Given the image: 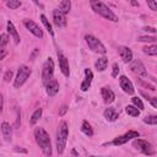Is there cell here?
I'll list each match as a JSON object with an SVG mask.
<instances>
[{
    "label": "cell",
    "mask_w": 157,
    "mask_h": 157,
    "mask_svg": "<svg viewBox=\"0 0 157 157\" xmlns=\"http://www.w3.org/2000/svg\"><path fill=\"white\" fill-rule=\"evenodd\" d=\"M34 139H36V142L38 144V146L40 147L43 155L47 157H50L53 151H52V142H50L49 134L43 128H36L34 129Z\"/></svg>",
    "instance_id": "1"
},
{
    "label": "cell",
    "mask_w": 157,
    "mask_h": 157,
    "mask_svg": "<svg viewBox=\"0 0 157 157\" xmlns=\"http://www.w3.org/2000/svg\"><path fill=\"white\" fill-rule=\"evenodd\" d=\"M90 4H91V7H92V10L96 12V13H98V15H101L102 17H104V18H107V20H109V21H113V22H118V16L104 4V2H102V1H98V0H91L90 1Z\"/></svg>",
    "instance_id": "2"
},
{
    "label": "cell",
    "mask_w": 157,
    "mask_h": 157,
    "mask_svg": "<svg viewBox=\"0 0 157 157\" xmlns=\"http://www.w3.org/2000/svg\"><path fill=\"white\" fill-rule=\"evenodd\" d=\"M69 136V128L65 121H61L59 124L58 131H56V151L59 155H61L66 147V141Z\"/></svg>",
    "instance_id": "3"
},
{
    "label": "cell",
    "mask_w": 157,
    "mask_h": 157,
    "mask_svg": "<svg viewBox=\"0 0 157 157\" xmlns=\"http://www.w3.org/2000/svg\"><path fill=\"white\" fill-rule=\"evenodd\" d=\"M85 39H86V43H87L88 48H90L92 52L98 53V54H105L107 49H105V47L103 45V43H102L98 38H96V37L92 36V34H87V36L85 37Z\"/></svg>",
    "instance_id": "4"
},
{
    "label": "cell",
    "mask_w": 157,
    "mask_h": 157,
    "mask_svg": "<svg viewBox=\"0 0 157 157\" xmlns=\"http://www.w3.org/2000/svg\"><path fill=\"white\" fill-rule=\"evenodd\" d=\"M31 72L32 71L27 65H21L18 67V70H17V75H16V78L13 81V87L15 88H20L27 81V78L29 77Z\"/></svg>",
    "instance_id": "5"
},
{
    "label": "cell",
    "mask_w": 157,
    "mask_h": 157,
    "mask_svg": "<svg viewBox=\"0 0 157 157\" xmlns=\"http://www.w3.org/2000/svg\"><path fill=\"white\" fill-rule=\"evenodd\" d=\"M132 147L136 148L139 152L146 155V156H151L155 153V150L152 147V145L146 141V140H142V139H134L132 141Z\"/></svg>",
    "instance_id": "6"
},
{
    "label": "cell",
    "mask_w": 157,
    "mask_h": 157,
    "mask_svg": "<svg viewBox=\"0 0 157 157\" xmlns=\"http://www.w3.org/2000/svg\"><path fill=\"white\" fill-rule=\"evenodd\" d=\"M53 75H54V61L52 58H48L42 69V81H43L44 86L50 80H53Z\"/></svg>",
    "instance_id": "7"
},
{
    "label": "cell",
    "mask_w": 157,
    "mask_h": 157,
    "mask_svg": "<svg viewBox=\"0 0 157 157\" xmlns=\"http://www.w3.org/2000/svg\"><path fill=\"white\" fill-rule=\"evenodd\" d=\"M139 136H140L139 131L130 130V131H128V132H125V134H123V135L115 137V139L112 141V145H114V146H120V145H124V144H126L128 141H130V140H132V139H139Z\"/></svg>",
    "instance_id": "8"
},
{
    "label": "cell",
    "mask_w": 157,
    "mask_h": 157,
    "mask_svg": "<svg viewBox=\"0 0 157 157\" xmlns=\"http://www.w3.org/2000/svg\"><path fill=\"white\" fill-rule=\"evenodd\" d=\"M56 54H58V60H59V67H60V71L63 72V75H64L65 77H69V76H70V66H69L67 58H66L60 50H58Z\"/></svg>",
    "instance_id": "9"
},
{
    "label": "cell",
    "mask_w": 157,
    "mask_h": 157,
    "mask_svg": "<svg viewBox=\"0 0 157 157\" xmlns=\"http://www.w3.org/2000/svg\"><path fill=\"white\" fill-rule=\"evenodd\" d=\"M23 25H25V27L33 34V36H36V37H38V38H43V31L40 29V27L34 22V21H32V20H23Z\"/></svg>",
    "instance_id": "10"
},
{
    "label": "cell",
    "mask_w": 157,
    "mask_h": 157,
    "mask_svg": "<svg viewBox=\"0 0 157 157\" xmlns=\"http://www.w3.org/2000/svg\"><path fill=\"white\" fill-rule=\"evenodd\" d=\"M53 22L56 27H65L66 26V15L63 13L59 9L53 11Z\"/></svg>",
    "instance_id": "11"
},
{
    "label": "cell",
    "mask_w": 157,
    "mask_h": 157,
    "mask_svg": "<svg viewBox=\"0 0 157 157\" xmlns=\"http://www.w3.org/2000/svg\"><path fill=\"white\" fill-rule=\"evenodd\" d=\"M119 83H120V88H121L125 93H128V94H134L135 88H134L131 81H130L126 76H120V77H119Z\"/></svg>",
    "instance_id": "12"
},
{
    "label": "cell",
    "mask_w": 157,
    "mask_h": 157,
    "mask_svg": "<svg viewBox=\"0 0 157 157\" xmlns=\"http://www.w3.org/2000/svg\"><path fill=\"white\" fill-rule=\"evenodd\" d=\"M130 69H131V71H132V72L137 74L139 76H144V77H146V76H147L146 67H145V65H144L140 60H135V61H132V63H131V65H130Z\"/></svg>",
    "instance_id": "13"
},
{
    "label": "cell",
    "mask_w": 157,
    "mask_h": 157,
    "mask_svg": "<svg viewBox=\"0 0 157 157\" xmlns=\"http://www.w3.org/2000/svg\"><path fill=\"white\" fill-rule=\"evenodd\" d=\"M92 80H93V72L91 71V69H85V80L82 81L81 83V91L86 92L90 87H91V83H92Z\"/></svg>",
    "instance_id": "14"
},
{
    "label": "cell",
    "mask_w": 157,
    "mask_h": 157,
    "mask_svg": "<svg viewBox=\"0 0 157 157\" xmlns=\"http://www.w3.org/2000/svg\"><path fill=\"white\" fill-rule=\"evenodd\" d=\"M118 52H119V55L121 58V60L124 63H130L132 60V52L129 47H119L118 48Z\"/></svg>",
    "instance_id": "15"
},
{
    "label": "cell",
    "mask_w": 157,
    "mask_h": 157,
    "mask_svg": "<svg viewBox=\"0 0 157 157\" xmlns=\"http://www.w3.org/2000/svg\"><path fill=\"white\" fill-rule=\"evenodd\" d=\"M58 91H59V83H58V81H56L55 78L50 80V81L45 85V92H47V94H48L49 97H54V96L58 93Z\"/></svg>",
    "instance_id": "16"
},
{
    "label": "cell",
    "mask_w": 157,
    "mask_h": 157,
    "mask_svg": "<svg viewBox=\"0 0 157 157\" xmlns=\"http://www.w3.org/2000/svg\"><path fill=\"white\" fill-rule=\"evenodd\" d=\"M101 93H102V98H103L104 103L110 104V103L114 102L115 94H114V92H113L109 87H102V88H101Z\"/></svg>",
    "instance_id": "17"
},
{
    "label": "cell",
    "mask_w": 157,
    "mask_h": 157,
    "mask_svg": "<svg viewBox=\"0 0 157 157\" xmlns=\"http://www.w3.org/2000/svg\"><path fill=\"white\" fill-rule=\"evenodd\" d=\"M1 134L4 136V140L10 142L12 139V128L10 126V124L7 121H2L1 123Z\"/></svg>",
    "instance_id": "18"
},
{
    "label": "cell",
    "mask_w": 157,
    "mask_h": 157,
    "mask_svg": "<svg viewBox=\"0 0 157 157\" xmlns=\"http://www.w3.org/2000/svg\"><path fill=\"white\" fill-rule=\"evenodd\" d=\"M103 115H104V119L107 120V121H115L117 119H118V117H119V114H118V112L114 109V108H105L104 109V112H103Z\"/></svg>",
    "instance_id": "19"
},
{
    "label": "cell",
    "mask_w": 157,
    "mask_h": 157,
    "mask_svg": "<svg viewBox=\"0 0 157 157\" xmlns=\"http://www.w3.org/2000/svg\"><path fill=\"white\" fill-rule=\"evenodd\" d=\"M6 26H7V32L10 33V36L13 38V42H15V44H18L20 43V36H18V32H17V29L15 28V26H13V23L11 22V21H7V23H6Z\"/></svg>",
    "instance_id": "20"
},
{
    "label": "cell",
    "mask_w": 157,
    "mask_h": 157,
    "mask_svg": "<svg viewBox=\"0 0 157 157\" xmlns=\"http://www.w3.org/2000/svg\"><path fill=\"white\" fill-rule=\"evenodd\" d=\"M94 66H96L97 71H104V70L107 69V66H108V58H105V56L99 58V59L94 63Z\"/></svg>",
    "instance_id": "21"
},
{
    "label": "cell",
    "mask_w": 157,
    "mask_h": 157,
    "mask_svg": "<svg viewBox=\"0 0 157 157\" xmlns=\"http://www.w3.org/2000/svg\"><path fill=\"white\" fill-rule=\"evenodd\" d=\"M81 131L86 135V136H88V137H91L92 135H93V129H92V126H91V124L88 123V121H86V120H83L82 121V125H81Z\"/></svg>",
    "instance_id": "22"
},
{
    "label": "cell",
    "mask_w": 157,
    "mask_h": 157,
    "mask_svg": "<svg viewBox=\"0 0 157 157\" xmlns=\"http://www.w3.org/2000/svg\"><path fill=\"white\" fill-rule=\"evenodd\" d=\"M140 109H137L135 105H126L125 107V113L128 114V115H130V117H139L140 115Z\"/></svg>",
    "instance_id": "23"
},
{
    "label": "cell",
    "mask_w": 157,
    "mask_h": 157,
    "mask_svg": "<svg viewBox=\"0 0 157 157\" xmlns=\"http://www.w3.org/2000/svg\"><path fill=\"white\" fill-rule=\"evenodd\" d=\"M70 9H71V1L70 0H64V1H61L60 4H59V10L63 12V13H69V11H70Z\"/></svg>",
    "instance_id": "24"
},
{
    "label": "cell",
    "mask_w": 157,
    "mask_h": 157,
    "mask_svg": "<svg viewBox=\"0 0 157 157\" xmlns=\"http://www.w3.org/2000/svg\"><path fill=\"white\" fill-rule=\"evenodd\" d=\"M42 113H43V110H42V108H38V109H36L34 110V113L32 114V117H31V120H29V123L32 124V125H34L38 120H39V118L42 117Z\"/></svg>",
    "instance_id": "25"
},
{
    "label": "cell",
    "mask_w": 157,
    "mask_h": 157,
    "mask_svg": "<svg viewBox=\"0 0 157 157\" xmlns=\"http://www.w3.org/2000/svg\"><path fill=\"white\" fill-rule=\"evenodd\" d=\"M40 20H42V23L44 25V27L47 28V31L49 32V34L53 37V36H54V31H53V28H52V25H50L49 21L47 20V17H45L44 15H40Z\"/></svg>",
    "instance_id": "26"
},
{
    "label": "cell",
    "mask_w": 157,
    "mask_h": 157,
    "mask_svg": "<svg viewBox=\"0 0 157 157\" xmlns=\"http://www.w3.org/2000/svg\"><path fill=\"white\" fill-rule=\"evenodd\" d=\"M142 52L147 55H157V45H147L142 48Z\"/></svg>",
    "instance_id": "27"
},
{
    "label": "cell",
    "mask_w": 157,
    "mask_h": 157,
    "mask_svg": "<svg viewBox=\"0 0 157 157\" xmlns=\"http://www.w3.org/2000/svg\"><path fill=\"white\" fill-rule=\"evenodd\" d=\"M21 5H22V2L18 1V0H7V1H6V6L10 7L11 10H16V9H18Z\"/></svg>",
    "instance_id": "28"
},
{
    "label": "cell",
    "mask_w": 157,
    "mask_h": 157,
    "mask_svg": "<svg viewBox=\"0 0 157 157\" xmlns=\"http://www.w3.org/2000/svg\"><path fill=\"white\" fill-rule=\"evenodd\" d=\"M142 121H144L145 124H148V125H157V115H148V117H145Z\"/></svg>",
    "instance_id": "29"
},
{
    "label": "cell",
    "mask_w": 157,
    "mask_h": 157,
    "mask_svg": "<svg viewBox=\"0 0 157 157\" xmlns=\"http://www.w3.org/2000/svg\"><path fill=\"white\" fill-rule=\"evenodd\" d=\"M131 102H132V105H135L137 109L144 110V103H142V101L139 97H132L131 98Z\"/></svg>",
    "instance_id": "30"
},
{
    "label": "cell",
    "mask_w": 157,
    "mask_h": 157,
    "mask_svg": "<svg viewBox=\"0 0 157 157\" xmlns=\"http://www.w3.org/2000/svg\"><path fill=\"white\" fill-rule=\"evenodd\" d=\"M137 81H139V83H140L142 87H145V88H147V90H151V91H155V90H156V87H155L153 85H151V83H148V82L144 81L142 78H139Z\"/></svg>",
    "instance_id": "31"
},
{
    "label": "cell",
    "mask_w": 157,
    "mask_h": 157,
    "mask_svg": "<svg viewBox=\"0 0 157 157\" xmlns=\"http://www.w3.org/2000/svg\"><path fill=\"white\" fill-rule=\"evenodd\" d=\"M7 42H9L7 34H6V33H2V34H1V39H0V50H1V49H5V45L7 44Z\"/></svg>",
    "instance_id": "32"
},
{
    "label": "cell",
    "mask_w": 157,
    "mask_h": 157,
    "mask_svg": "<svg viewBox=\"0 0 157 157\" xmlns=\"http://www.w3.org/2000/svg\"><path fill=\"white\" fill-rule=\"evenodd\" d=\"M137 40L139 42H155V40H157V38H155V37H150V36H141V37H139L137 38Z\"/></svg>",
    "instance_id": "33"
},
{
    "label": "cell",
    "mask_w": 157,
    "mask_h": 157,
    "mask_svg": "<svg viewBox=\"0 0 157 157\" xmlns=\"http://www.w3.org/2000/svg\"><path fill=\"white\" fill-rule=\"evenodd\" d=\"M21 124V110L20 108H16V121H15V129L20 128Z\"/></svg>",
    "instance_id": "34"
},
{
    "label": "cell",
    "mask_w": 157,
    "mask_h": 157,
    "mask_svg": "<svg viewBox=\"0 0 157 157\" xmlns=\"http://www.w3.org/2000/svg\"><path fill=\"white\" fill-rule=\"evenodd\" d=\"M12 76H13L12 70H6L5 74H4V81H5V82H9L10 78H12Z\"/></svg>",
    "instance_id": "35"
},
{
    "label": "cell",
    "mask_w": 157,
    "mask_h": 157,
    "mask_svg": "<svg viewBox=\"0 0 157 157\" xmlns=\"http://www.w3.org/2000/svg\"><path fill=\"white\" fill-rule=\"evenodd\" d=\"M118 74H119V65H118V63H114L113 64V70H112V76L118 77Z\"/></svg>",
    "instance_id": "36"
},
{
    "label": "cell",
    "mask_w": 157,
    "mask_h": 157,
    "mask_svg": "<svg viewBox=\"0 0 157 157\" xmlns=\"http://www.w3.org/2000/svg\"><path fill=\"white\" fill-rule=\"evenodd\" d=\"M147 6L150 7V10L152 11H157V2L153 0H147Z\"/></svg>",
    "instance_id": "37"
},
{
    "label": "cell",
    "mask_w": 157,
    "mask_h": 157,
    "mask_svg": "<svg viewBox=\"0 0 157 157\" xmlns=\"http://www.w3.org/2000/svg\"><path fill=\"white\" fill-rule=\"evenodd\" d=\"M66 112H67V105H65V104H64V105H61V107H60L59 115H60V117H63V115H65V113H66Z\"/></svg>",
    "instance_id": "38"
},
{
    "label": "cell",
    "mask_w": 157,
    "mask_h": 157,
    "mask_svg": "<svg viewBox=\"0 0 157 157\" xmlns=\"http://www.w3.org/2000/svg\"><path fill=\"white\" fill-rule=\"evenodd\" d=\"M148 101H150V103H151V105H152V107H155V108H157V97H153V98H150Z\"/></svg>",
    "instance_id": "39"
},
{
    "label": "cell",
    "mask_w": 157,
    "mask_h": 157,
    "mask_svg": "<svg viewBox=\"0 0 157 157\" xmlns=\"http://www.w3.org/2000/svg\"><path fill=\"white\" fill-rule=\"evenodd\" d=\"M142 29L146 31V32H151V33H155L156 32V28H153V27H144Z\"/></svg>",
    "instance_id": "40"
},
{
    "label": "cell",
    "mask_w": 157,
    "mask_h": 157,
    "mask_svg": "<svg viewBox=\"0 0 157 157\" xmlns=\"http://www.w3.org/2000/svg\"><path fill=\"white\" fill-rule=\"evenodd\" d=\"M38 53H39V49H37V48H36V49H34V52H33V54L31 55V59H33V58H34V56H36Z\"/></svg>",
    "instance_id": "41"
},
{
    "label": "cell",
    "mask_w": 157,
    "mask_h": 157,
    "mask_svg": "<svg viewBox=\"0 0 157 157\" xmlns=\"http://www.w3.org/2000/svg\"><path fill=\"white\" fill-rule=\"evenodd\" d=\"M15 151H16V152H23V153H26V152H27V150H25V148H18V147H16V148H15Z\"/></svg>",
    "instance_id": "42"
},
{
    "label": "cell",
    "mask_w": 157,
    "mask_h": 157,
    "mask_svg": "<svg viewBox=\"0 0 157 157\" xmlns=\"http://www.w3.org/2000/svg\"><path fill=\"white\" fill-rule=\"evenodd\" d=\"M131 5H132V6H139V2H136V1H131Z\"/></svg>",
    "instance_id": "43"
},
{
    "label": "cell",
    "mask_w": 157,
    "mask_h": 157,
    "mask_svg": "<svg viewBox=\"0 0 157 157\" xmlns=\"http://www.w3.org/2000/svg\"><path fill=\"white\" fill-rule=\"evenodd\" d=\"M150 78H151V81H153V82L157 83V78H156V77H150Z\"/></svg>",
    "instance_id": "44"
},
{
    "label": "cell",
    "mask_w": 157,
    "mask_h": 157,
    "mask_svg": "<svg viewBox=\"0 0 157 157\" xmlns=\"http://www.w3.org/2000/svg\"><path fill=\"white\" fill-rule=\"evenodd\" d=\"M90 157H96V156H90Z\"/></svg>",
    "instance_id": "45"
},
{
    "label": "cell",
    "mask_w": 157,
    "mask_h": 157,
    "mask_svg": "<svg viewBox=\"0 0 157 157\" xmlns=\"http://www.w3.org/2000/svg\"><path fill=\"white\" fill-rule=\"evenodd\" d=\"M70 157H75V156H70Z\"/></svg>",
    "instance_id": "46"
}]
</instances>
